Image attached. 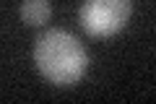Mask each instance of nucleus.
I'll return each instance as SVG.
<instances>
[{"mask_svg":"<svg viewBox=\"0 0 156 104\" xmlns=\"http://www.w3.org/2000/svg\"><path fill=\"white\" fill-rule=\"evenodd\" d=\"M34 63L55 86H73L89 68L83 42L65 29H47L34 42Z\"/></svg>","mask_w":156,"mask_h":104,"instance_id":"f257e3e1","label":"nucleus"},{"mask_svg":"<svg viewBox=\"0 0 156 104\" xmlns=\"http://www.w3.org/2000/svg\"><path fill=\"white\" fill-rule=\"evenodd\" d=\"M133 13V0H83L78 11L81 26L94 37H112L122 31Z\"/></svg>","mask_w":156,"mask_h":104,"instance_id":"f03ea898","label":"nucleus"},{"mask_svg":"<svg viewBox=\"0 0 156 104\" xmlns=\"http://www.w3.org/2000/svg\"><path fill=\"white\" fill-rule=\"evenodd\" d=\"M52 3L50 0H23L21 3V18L29 26H42L50 21Z\"/></svg>","mask_w":156,"mask_h":104,"instance_id":"7ed1b4c3","label":"nucleus"}]
</instances>
